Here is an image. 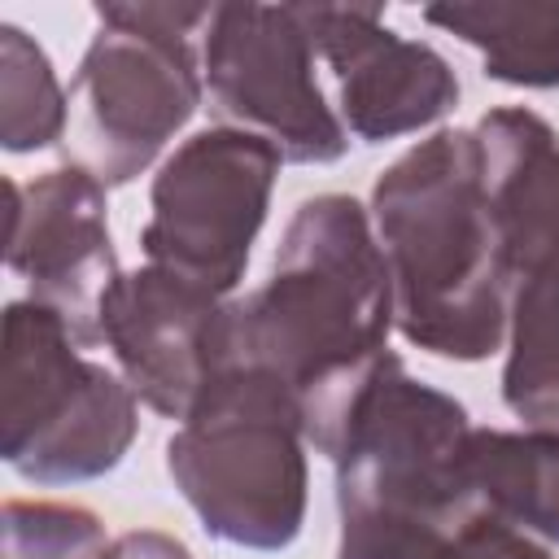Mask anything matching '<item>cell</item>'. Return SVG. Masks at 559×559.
Wrapping results in <instances>:
<instances>
[{
	"label": "cell",
	"instance_id": "6da1fadb",
	"mask_svg": "<svg viewBox=\"0 0 559 559\" xmlns=\"http://www.w3.org/2000/svg\"><path fill=\"white\" fill-rule=\"evenodd\" d=\"M393 275L371 210L349 192L306 197L262 288L236 301V362L275 376L301 411L306 445L332 459L362 389L393 358Z\"/></svg>",
	"mask_w": 559,
	"mask_h": 559
},
{
	"label": "cell",
	"instance_id": "7a4b0ae2",
	"mask_svg": "<svg viewBox=\"0 0 559 559\" xmlns=\"http://www.w3.org/2000/svg\"><path fill=\"white\" fill-rule=\"evenodd\" d=\"M371 227L393 275L397 332L450 362L502 349L515 275L480 188L476 135L441 127L376 175Z\"/></svg>",
	"mask_w": 559,
	"mask_h": 559
},
{
	"label": "cell",
	"instance_id": "3957f363",
	"mask_svg": "<svg viewBox=\"0 0 559 559\" xmlns=\"http://www.w3.org/2000/svg\"><path fill=\"white\" fill-rule=\"evenodd\" d=\"M467 406L393 354L354 402L336 450V559H432L472 515Z\"/></svg>",
	"mask_w": 559,
	"mask_h": 559
},
{
	"label": "cell",
	"instance_id": "277c9868",
	"mask_svg": "<svg viewBox=\"0 0 559 559\" xmlns=\"http://www.w3.org/2000/svg\"><path fill=\"white\" fill-rule=\"evenodd\" d=\"M166 472L210 542L288 550L310 502L297 397L258 367H227L170 432Z\"/></svg>",
	"mask_w": 559,
	"mask_h": 559
},
{
	"label": "cell",
	"instance_id": "5b68a950",
	"mask_svg": "<svg viewBox=\"0 0 559 559\" xmlns=\"http://www.w3.org/2000/svg\"><path fill=\"white\" fill-rule=\"evenodd\" d=\"M210 17L214 4L183 0L96 4L100 26L70 79V135L74 162L105 188L140 179L201 109L205 70L192 35Z\"/></svg>",
	"mask_w": 559,
	"mask_h": 559
},
{
	"label": "cell",
	"instance_id": "8992f818",
	"mask_svg": "<svg viewBox=\"0 0 559 559\" xmlns=\"http://www.w3.org/2000/svg\"><path fill=\"white\" fill-rule=\"evenodd\" d=\"M140 397L105 362L87 358L57 310L35 297L4 306L0 459L31 485H83L109 476L135 432Z\"/></svg>",
	"mask_w": 559,
	"mask_h": 559
},
{
	"label": "cell",
	"instance_id": "52a82bcc",
	"mask_svg": "<svg viewBox=\"0 0 559 559\" xmlns=\"http://www.w3.org/2000/svg\"><path fill=\"white\" fill-rule=\"evenodd\" d=\"M280 166L284 157L249 131L205 127L188 135L148 188V223L140 227L148 266L227 297L245 280Z\"/></svg>",
	"mask_w": 559,
	"mask_h": 559
},
{
	"label": "cell",
	"instance_id": "ba28073f",
	"mask_svg": "<svg viewBox=\"0 0 559 559\" xmlns=\"http://www.w3.org/2000/svg\"><path fill=\"white\" fill-rule=\"evenodd\" d=\"M201 35V70L218 127L266 140L293 166L345 157L349 131L319 87V57L293 4H214Z\"/></svg>",
	"mask_w": 559,
	"mask_h": 559
},
{
	"label": "cell",
	"instance_id": "9c48e42d",
	"mask_svg": "<svg viewBox=\"0 0 559 559\" xmlns=\"http://www.w3.org/2000/svg\"><path fill=\"white\" fill-rule=\"evenodd\" d=\"M100 345L148 411L183 424L197 397L236 367V301L166 266H135L100 306Z\"/></svg>",
	"mask_w": 559,
	"mask_h": 559
},
{
	"label": "cell",
	"instance_id": "30bf717a",
	"mask_svg": "<svg viewBox=\"0 0 559 559\" xmlns=\"http://www.w3.org/2000/svg\"><path fill=\"white\" fill-rule=\"evenodd\" d=\"M9 236L4 262L31 284V297L61 314L83 349L100 345V306L122 266L109 240L105 183L66 162L31 183L4 179Z\"/></svg>",
	"mask_w": 559,
	"mask_h": 559
},
{
	"label": "cell",
	"instance_id": "8fae6325",
	"mask_svg": "<svg viewBox=\"0 0 559 559\" xmlns=\"http://www.w3.org/2000/svg\"><path fill=\"white\" fill-rule=\"evenodd\" d=\"M314 57L336 74L341 122L358 144H384L441 122L459 105L454 66L397 35L367 4H293Z\"/></svg>",
	"mask_w": 559,
	"mask_h": 559
},
{
	"label": "cell",
	"instance_id": "7c38bea8",
	"mask_svg": "<svg viewBox=\"0 0 559 559\" xmlns=\"http://www.w3.org/2000/svg\"><path fill=\"white\" fill-rule=\"evenodd\" d=\"M472 135L489 218L520 280L559 253V135L524 105L489 109Z\"/></svg>",
	"mask_w": 559,
	"mask_h": 559
},
{
	"label": "cell",
	"instance_id": "4fadbf2b",
	"mask_svg": "<svg viewBox=\"0 0 559 559\" xmlns=\"http://www.w3.org/2000/svg\"><path fill=\"white\" fill-rule=\"evenodd\" d=\"M467 476L480 511L542 546H559V432L472 428Z\"/></svg>",
	"mask_w": 559,
	"mask_h": 559
},
{
	"label": "cell",
	"instance_id": "5bb4252c",
	"mask_svg": "<svg viewBox=\"0 0 559 559\" xmlns=\"http://www.w3.org/2000/svg\"><path fill=\"white\" fill-rule=\"evenodd\" d=\"M498 384L524 428L559 432V253L515 280Z\"/></svg>",
	"mask_w": 559,
	"mask_h": 559
},
{
	"label": "cell",
	"instance_id": "9a60e30c",
	"mask_svg": "<svg viewBox=\"0 0 559 559\" xmlns=\"http://www.w3.org/2000/svg\"><path fill=\"white\" fill-rule=\"evenodd\" d=\"M424 22L459 35L507 87H559V4H428Z\"/></svg>",
	"mask_w": 559,
	"mask_h": 559
},
{
	"label": "cell",
	"instance_id": "2e32d148",
	"mask_svg": "<svg viewBox=\"0 0 559 559\" xmlns=\"http://www.w3.org/2000/svg\"><path fill=\"white\" fill-rule=\"evenodd\" d=\"M70 92L61 87L44 44L13 22H0V144L39 153L66 140Z\"/></svg>",
	"mask_w": 559,
	"mask_h": 559
},
{
	"label": "cell",
	"instance_id": "e0dca14e",
	"mask_svg": "<svg viewBox=\"0 0 559 559\" xmlns=\"http://www.w3.org/2000/svg\"><path fill=\"white\" fill-rule=\"evenodd\" d=\"M105 524L79 502L9 498L0 511V559H100Z\"/></svg>",
	"mask_w": 559,
	"mask_h": 559
},
{
	"label": "cell",
	"instance_id": "ac0fdd59",
	"mask_svg": "<svg viewBox=\"0 0 559 559\" xmlns=\"http://www.w3.org/2000/svg\"><path fill=\"white\" fill-rule=\"evenodd\" d=\"M432 559H550L542 542L515 533L511 524L493 520L489 511H472L441 546Z\"/></svg>",
	"mask_w": 559,
	"mask_h": 559
},
{
	"label": "cell",
	"instance_id": "d6986e66",
	"mask_svg": "<svg viewBox=\"0 0 559 559\" xmlns=\"http://www.w3.org/2000/svg\"><path fill=\"white\" fill-rule=\"evenodd\" d=\"M100 559H192V550L162 528H131L114 537Z\"/></svg>",
	"mask_w": 559,
	"mask_h": 559
}]
</instances>
